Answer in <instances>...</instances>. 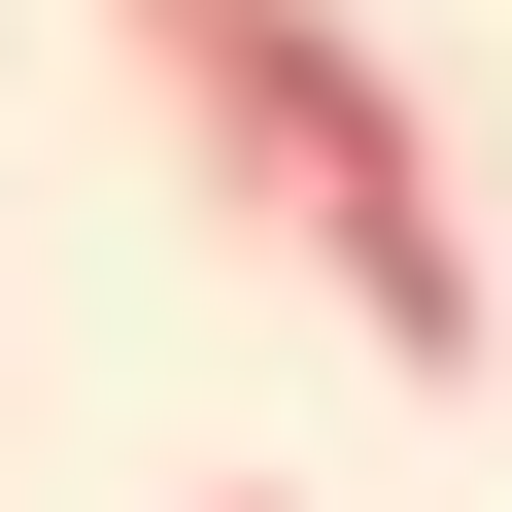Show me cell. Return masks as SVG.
I'll use <instances>...</instances> for the list:
<instances>
[{
	"mask_svg": "<svg viewBox=\"0 0 512 512\" xmlns=\"http://www.w3.org/2000/svg\"><path fill=\"white\" fill-rule=\"evenodd\" d=\"M103 69L205 137V205H274L308 274H342V342H376L410 410H478L512 274H478V205H444V137H410V69L342 35V0H103Z\"/></svg>",
	"mask_w": 512,
	"mask_h": 512,
	"instance_id": "1",
	"label": "cell"
},
{
	"mask_svg": "<svg viewBox=\"0 0 512 512\" xmlns=\"http://www.w3.org/2000/svg\"><path fill=\"white\" fill-rule=\"evenodd\" d=\"M205 512H274V478H205Z\"/></svg>",
	"mask_w": 512,
	"mask_h": 512,
	"instance_id": "2",
	"label": "cell"
}]
</instances>
